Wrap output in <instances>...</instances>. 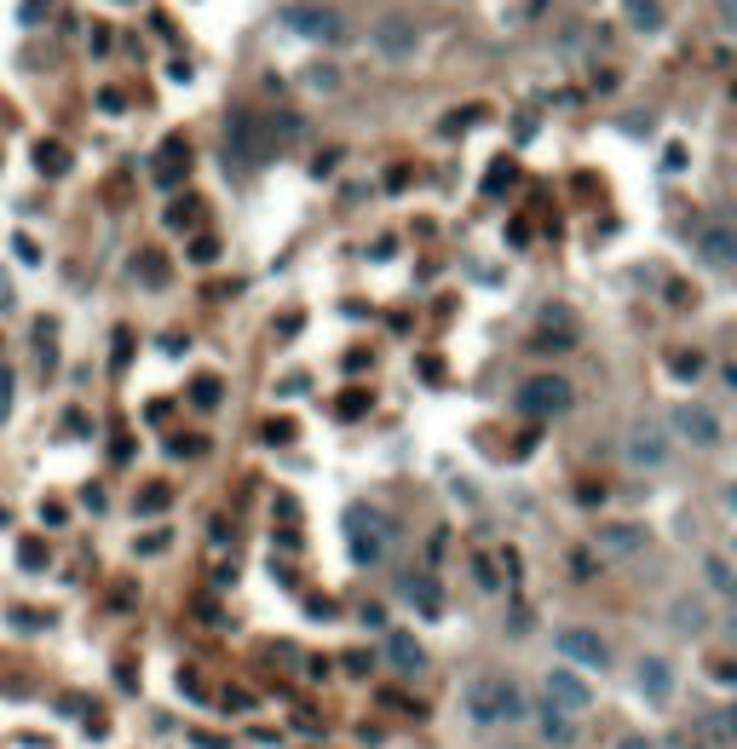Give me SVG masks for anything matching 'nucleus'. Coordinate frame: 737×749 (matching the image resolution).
Returning a JSON list of instances; mask_svg holds the SVG:
<instances>
[{"label": "nucleus", "instance_id": "nucleus-1", "mask_svg": "<svg viewBox=\"0 0 737 749\" xmlns=\"http://www.w3.org/2000/svg\"><path fill=\"white\" fill-rule=\"evenodd\" d=\"M467 715L479 726H514L530 715V698H524V686L507 680V675H479V680H467Z\"/></svg>", "mask_w": 737, "mask_h": 749}, {"label": "nucleus", "instance_id": "nucleus-2", "mask_svg": "<svg viewBox=\"0 0 737 749\" xmlns=\"http://www.w3.org/2000/svg\"><path fill=\"white\" fill-rule=\"evenodd\" d=\"M265 156H271V128H265L254 110H231V121H225V168L237 161V168L249 173Z\"/></svg>", "mask_w": 737, "mask_h": 749}, {"label": "nucleus", "instance_id": "nucleus-3", "mask_svg": "<svg viewBox=\"0 0 737 749\" xmlns=\"http://www.w3.org/2000/svg\"><path fill=\"white\" fill-rule=\"evenodd\" d=\"M346 548H352L358 565H380L386 548H392V524H386V514H375V508L346 514Z\"/></svg>", "mask_w": 737, "mask_h": 749}, {"label": "nucleus", "instance_id": "nucleus-4", "mask_svg": "<svg viewBox=\"0 0 737 749\" xmlns=\"http://www.w3.org/2000/svg\"><path fill=\"white\" fill-rule=\"evenodd\" d=\"M570 403H577V387H570L565 375H530L519 387V410L530 421H553V415H565Z\"/></svg>", "mask_w": 737, "mask_h": 749}, {"label": "nucleus", "instance_id": "nucleus-5", "mask_svg": "<svg viewBox=\"0 0 737 749\" xmlns=\"http://www.w3.org/2000/svg\"><path fill=\"white\" fill-rule=\"evenodd\" d=\"M623 461L628 468H668V427H657V421H633V427L623 433Z\"/></svg>", "mask_w": 737, "mask_h": 749}, {"label": "nucleus", "instance_id": "nucleus-6", "mask_svg": "<svg viewBox=\"0 0 737 749\" xmlns=\"http://www.w3.org/2000/svg\"><path fill=\"white\" fill-rule=\"evenodd\" d=\"M553 652H559L570 669H611V645H605V635H593V629H559L553 635Z\"/></svg>", "mask_w": 737, "mask_h": 749}, {"label": "nucleus", "instance_id": "nucleus-7", "mask_svg": "<svg viewBox=\"0 0 737 749\" xmlns=\"http://www.w3.org/2000/svg\"><path fill=\"white\" fill-rule=\"evenodd\" d=\"M282 24H289L294 35H305V40H340V35H346L340 12H335V7H312V0L282 7Z\"/></svg>", "mask_w": 737, "mask_h": 749}, {"label": "nucleus", "instance_id": "nucleus-8", "mask_svg": "<svg viewBox=\"0 0 737 749\" xmlns=\"http://www.w3.org/2000/svg\"><path fill=\"white\" fill-rule=\"evenodd\" d=\"M668 427L680 433L686 444H698V450L721 444V421H714V410H703V403H674V410H668Z\"/></svg>", "mask_w": 737, "mask_h": 749}, {"label": "nucleus", "instance_id": "nucleus-9", "mask_svg": "<svg viewBox=\"0 0 737 749\" xmlns=\"http://www.w3.org/2000/svg\"><path fill=\"white\" fill-rule=\"evenodd\" d=\"M633 680H640V698L651 703V710H668V698H674V663L668 657L645 652L640 663H633Z\"/></svg>", "mask_w": 737, "mask_h": 749}, {"label": "nucleus", "instance_id": "nucleus-10", "mask_svg": "<svg viewBox=\"0 0 737 749\" xmlns=\"http://www.w3.org/2000/svg\"><path fill=\"white\" fill-rule=\"evenodd\" d=\"M547 703H553V710H565V715H582L588 703H593V686L577 669H553L547 675Z\"/></svg>", "mask_w": 737, "mask_h": 749}, {"label": "nucleus", "instance_id": "nucleus-11", "mask_svg": "<svg viewBox=\"0 0 737 749\" xmlns=\"http://www.w3.org/2000/svg\"><path fill=\"white\" fill-rule=\"evenodd\" d=\"M415 47H421V29L409 24V17H380L375 24V52H386V58H415Z\"/></svg>", "mask_w": 737, "mask_h": 749}, {"label": "nucleus", "instance_id": "nucleus-12", "mask_svg": "<svg viewBox=\"0 0 737 749\" xmlns=\"http://www.w3.org/2000/svg\"><path fill=\"white\" fill-rule=\"evenodd\" d=\"M698 259L714 271H737V226H709L698 237Z\"/></svg>", "mask_w": 737, "mask_h": 749}, {"label": "nucleus", "instance_id": "nucleus-13", "mask_svg": "<svg viewBox=\"0 0 737 749\" xmlns=\"http://www.w3.org/2000/svg\"><path fill=\"white\" fill-rule=\"evenodd\" d=\"M593 542H600V554L628 559V554H640L651 536H645V524H600V536H593Z\"/></svg>", "mask_w": 737, "mask_h": 749}, {"label": "nucleus", "instance_id": "nucleus-14", "mask_svg": "<svg viewBox=\"0 0 737 749\" xmlns=\"http://www.w3.org/2000/svg\"><path fill=\"white\" fill-rule=\"evenodd\" d=\"M403 600L415 605L421 617H438V612H444V589H438L433 571H409V577H403Z\"/></svg>", "mask_w": 737, "mask_h": 749}, {"label": "nucleus", "instance_id": "nucleus-15", "mask_svg": "<svg viewBox=\"0 0 737 749\" xmlns=\"http://www.w3.org/2000/svg\"><path fill=\"white\" fill-rule=\"evenodd\" d=\"M536 726H542V744H553V749H570V744H577V715L553 710V703H542V710H536Z\"/></svg>", "mask_w": 737, "mask_h": 749}, {"label": "nucleus", "instance_id": "nucleus-16", "mask_svg": "<svg viewBox=\"0 0 737 749\" xmlns=\"http://www.w3.org/2000/svg\"><path fill=\"white\" fill-rule=\"evenodd\" d=\"M703 582H709L714 594H721V605H726V612H737V565H732V559L709 554V559H703Z\"/></svg>", "mask_w": 737, "mask_h": 749}, {"label": "nucleus", "instance_id": "nucleus-17", "mask_svg": "<svg viewBox=\"0 0 737 749\" xmlns=\"http://www.w3.org/2000/svg\"><path fill=\"white\" fill-rule=\"evenodd\" d=\"M386 663H392L398 675H421L426 669V652L415 635H386Z\"/></svg>", "mask_w": 737, "mask_h": 749}, {"label": "nucleus", "instance_id": "nucleus-18", "mask_svg": "<svg viewBox=\"0 0 737 749\" xmlns=\"http://www.w3.org/2000/svg\"><path fill=\"white\" fill-rule=\"evenodd\" d=\"M623 17L640 35H657L663 24H668V12H663V0H623Z\"/></svg>", "mask_w": 737, "mask_h": 749}, {"label": "nucleus", "instance_id": "nucleus-19", "mask_svg": "<svg viewBox=\"0 0 737 749\" xmlns=\"http://www.w3.org/2000/svg\"><path fill=\"white\" fill-rule=\"evenodd\" d=\"M668 623H674V629H680V635H703V623H709V612H703V600H691V594H680V600L668 605Z\"/></svg>", "mask_w": 737, "mask_h": 749}, {"label": "nucleus", "instance_id": "nucleus-20", "mask_svg": "<svg viewBox=\"0 0 737 749\" xmlns=\"http://www.w3.org/2000/svg\"><path fill=\"white\" fill-rule=\"evenodd\" d=\"M35 161H40V173H64V168H70L64 145H47V138H40V145H35Z\"/></svg>", "mask_w": 737, "mask_h": 749}, {"label": "nucleus", "instance_id": "nucleus-21", "mask_svg": "<svg viewBox=\"0 0 737 749\" xmlns=\"http://www.w3.org/2000/svg\"><path fill=\"white\" fill-rule=\"evenodd\" d=\"M168 502H173L168 484H145V491H138V514H161Z\"/></svg>", "mask_w": 737, "mask_h": 749}, {"label": "nucleus", "instance_id": "nucleus-22", "mask_svg": "<svg viewBox=\"0 0 737 749\" xmlns=\"http://www.w3.org/2000/svg\"><path fill=\"white\" fill-rule=\"evenodd\" d=\"M709 733L737 744V703H726V710H714V715H709Z\"/></svg>", "mask_w": 737, "mask_h": 749}, {"label": "nucleus", "instance_id": "nucleus-23", "mask_svg": "<svg viewBox=\"0 0 737 749\" xmlns=\"http://www.w3.org/2000/svg\"><path fill=\"white\" fill-rule=\"evenodd\" d=\"M191 403H196V410H214V403H219V380H214V375L191 380Z\"/></svg>", "mask_w": 737, "mask_h": 749}, {"label": "nucleus", "instance_id": "nucleus-24", "mask_svg": "<svg viewBox=\"0 0 737 749\" xmlns=\"http://www.w3.org/2000/svg\"><path fill=\"white\" fill-rule=\"evenodd\" d=\"M305 87H317V93H335V87H340V75H335L329 64H312V70H305Z\"/></svg>", "mask_w": 737, "mask_h": 749}, {"label": "nucleus", "instance_id": "nucleus-25", "mask_svg": "<svg viewBox=\"0 0 737 749\" xmlns=\"http://www.w3.org/2000/svg\"><path fill=\"white\" fill-rule=\"evenodd\" d=\"M138 277H145L150 289H161V282H168V266H161L156 254H145V259H138Z\"/></svg>", "mask_w": 737, "mask_h": 749}, {"label": "nucleus", "instance_id": "nucleus-26", "mask_svg": "<svg viewBox=\"0 0 737 749\" xmlns=\"http://www.w3.org/2000/svg\"><path fill=\"white\" fill-rule=\"evenodd\" d=\"M191 259H196V266H208V259H219V242H214V237H196V242H191Z\"/></svg>", "mask_w": 737, "mask_h": 749}, {"label": "nucleus", "instance_id": "nucleus-27", "mask_svg": "<svg viewBox=\"0 0 737 749\" xmlns=\"http://www.w3.org/2000/svg\"><path fill=\"white\" fill-rule=\"evenodd\" d=\"M12 392H17V380H12V370H0V421L12 415Z\"/></svg>", "mask_w": 737, "mask_h": 749}, {"label": "nucleus", "instance_id": "nucleus-28", "mask_svg": "<svg viewBox=\"0 0 737 749\" xmlns=\"http://www.w3.org/2000/svg\"><path fill=\"white\" fill-rule=\"evenodd\" d=\"M698 370H703V358H698V352H680V358H674V375H686V380H691Z\"/></svg>", "mask_w": 737, "mask_h": 749}, {"label": "nucleus", "instance_id": "nucleus-29", "mask_svg": "<svg viewBox=\"0 0 737 749\" xmlns=\"http://www.w3.org/2000/svg\"><path fill=\"white\" fill-rule=\"evenodd\" d=\"M191 219H196V202H179V208L168 214V226H191Z\"/></svg>", "mask_w": 737, "mask_h": 749}, {"label": "nucleus", "instance_id": "nucleus-30", "mask_svg": "<svg viewBox=\"0 0 737 749\" xmlns=\"http://www.w3.org/2000/svg\"><path fill=\"white\" fill-rule=\"evenodd\" d=\"M161 548H168V531H150L145 542H138V554H161Z\"/></svg>", "mask_w": 737, "mask_h": 749}, {"label": "nucleus", "instance_id": "nucleus-31", "mask_svg": "<svg viewBox=\"0 0 737 749\" xmlns=\"http://www.w3.org/2000/svg\"><path fill=\"white\" fill-rule=\"evenodd\" d=\"M12 249H17V259H24V266H35V259H40V249H35V242H29V237H17V242H12Z\"/></svg>", "mask_w": 737, "mask_h": 749}, {"label": "nucleus", "instance_id": "nucleus-32", "mask_svg": "<svg viewBox=\"0 0 737 749\" xmlns=\"http://www.w3.org/2000/svg\"><path fill=\"white\" fill-rule=\"evenodd\" d=\"M709 675H714V680H737V663H714V657H709Z\"/></svg>", "mask_w": 737, "mask_h": 749}, {"label": "nucleus", "instance_id": "nucleus-33", "mask_svg": "<svg viewBox=\"0 0 737 749\" xmlns=\"http://www.w3.org/2000/svg\"><path fill=\"white\" fill-rule=\"evenodd\" d=\"M617 749H657V744H651V738H623Z\"/></svg>", "mask_w": 737, "mask_h": 749}, {"label": "nucleus", "instance_id": "nucleus-34", "mask_svg": "<svg viewBox=\"0 0 737 749\" xmlns=\"http://www.w3.org/2000/svg\"><path fill=\"white\" fill-rule=\"evenodd\" d=\"M7 306H12V282L0 277V312H7Z\"/></svg>", "mask_w": 737, "mask_h": 749}, {"label": "nucleus", "instance_id": "nucleus-35", "mask_svg": "<svg viewBox=\"0 0 737 749\" xmlns=\"http://www.w3.org/2000/svg\"><path fill=\"white\" fill-rule=\"evenodd\" d=\"M726 640L737 645V612H726Z\"/></svg>", "mask_w": 737, "mask_h": 749}, {"label": "nucleus", "instance_id": "nucleus-36", "mask_svg": "<svg viewBox=\"0 0 737 749\" xmlns=\"http://www.w3.org/2000/svg\"><path fill=\"white\" fill-rule=\"evenodd\" d=\"M726 12H732V29H737V0H726Z\"/></svg>", "mask_w": 737, "mask_h": 749}, {"label": "nucleus", "instance_id": "nucleus-37", "mask_svg": "<svg viewBox=\"0 0 737 749\" xmlns=\"http://www.w3.org/2000/svg\"><path fill=\"white\" fill-rule=\"evenodd\" d=\"M726 502H732V508H737V484H732V491H726Z\"/></svg>", "mask_w": 737, "mask_h": 749}, {"label": "nucleus", "instance_id": "nucleus-38", "mask_svg": "<svg viewBox=\"0 0 737 749\" xmlns=\"http://www.w3.org/2000/svg\"><path fill=\"white\" fill-rule=\"evenodd\" d=\"M732 565H737V542H732Z\"/></svg>", "mask_w": 737, "mask_h": 749}]
</instances>
